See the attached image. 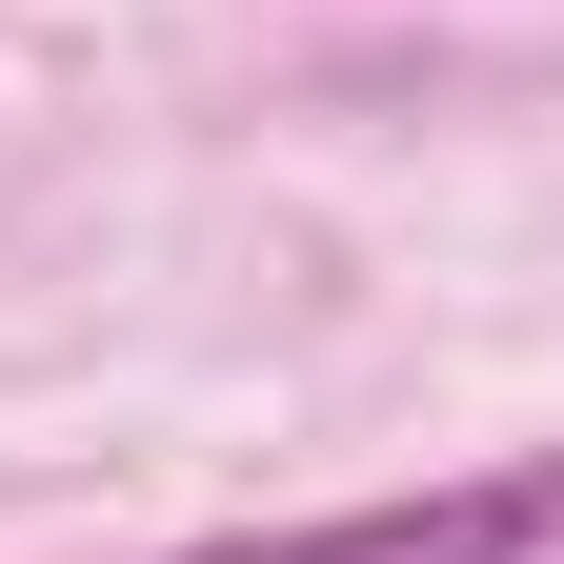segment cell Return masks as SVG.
Masks as SVG:
<instances>
[{"label":"cell","mask_w":564,"mask_h":564,"mask_svg":"<svg viewBox=\"0 0 564 564\" xmlns=\"http://www.w3.org/2000/svg\"><path fill=\"white\" fill-rule=\"evenodd\" d=\"M182 564H564V444L464 464V484H383V505H323V524H223Z\"/></svg>","instance_id":"obj_1"}]
</instances>
